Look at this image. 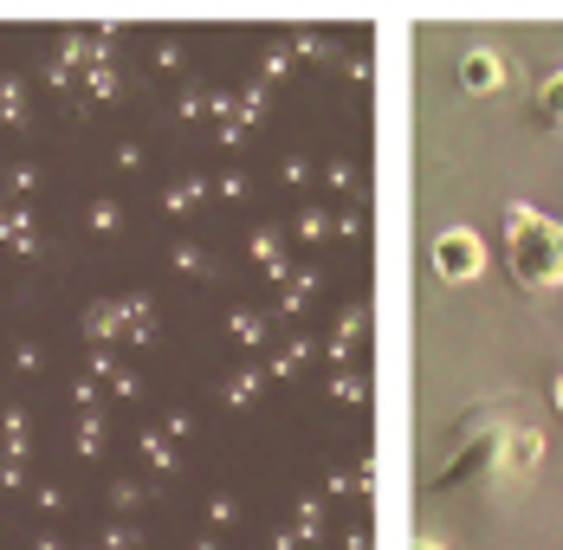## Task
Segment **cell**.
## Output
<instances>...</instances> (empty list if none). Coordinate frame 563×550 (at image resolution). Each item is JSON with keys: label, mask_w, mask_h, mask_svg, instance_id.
Here are the masks:
<instances>
[{"label": "cell", "mask_w": 563, "mask_h": 550, "mask_svg": "<svg viewBox=\"0 0 563 550\" xmlns=\"http://www.w3.org/2000/svg\"><path fill=\"white\" fill-rule=\"evenodd\" d=\"M506 266L531 292L563 285V227L538 208H506Z\"/></svg>", "instance_id": "cell-1"}, {"label": "cell", "mask_w": 563, "mask_h": 550, "mask_svg": "<svg viewBox=\"0 0 563 550\" xmlns=\"http://www.w3.org/2000/svg\"><path fill=\"white\" fill-rule=\"evenodd\" d=\"M479 266H486V246H479V233H473V227H448V233L434 240V273L448 278V285L479 278Z\"/></svg>", "instance_id": "cell-2"}, {"label": "cell", "mask_w": 563, "mask_h": 550, "mask_svg": "<svg viewBox=\"0 0 563 550\" xmlns=\"http://www.w3.org/2000/svg\"><path fill=\"white\" fill-rule=\"evenodd\" d=\"M460 85H466V91H499V85H506V65H499V53L473 46V53L460 58Z\"/></svg>", "instance_id": "cell-3"}, {"label": "cell", "mask_w": 563, "mask_h": 550, "mask_svg": "<svg viewBox=\"0 0 563 550\" xmlns=\"http://www.w3.org/2000/svg\"><path fill=\"white\" fill-rule=\"evenodd\" d=\"M538 117H544L551 130H563V72L558 78H544V91H538Z\"/></svg>", "instance_id": "cell-4"}, {"label": "cell", "mask_w": 563, "mask_h": 550, "mask_svg": "<svg viewBox=\"0 0 563 550\" xmlns=\"http://www.w3.org/2000/svg\"><path fill=\"white\" fill-rule=\"evenodd\" d=\"M538 453H544V440L538 435H511L506 440V466L518 473V466H538Z\"/></svg>", "instance_id": "cell-5"}, {"label": "cell", "mask_w": 563, "mask_h": 550, "mask_svg": "<svg viewBox=\"0 0 563 550\" xmlns=\"http://www.w3.org/2000/svg\"><path fill=\"white\" fill-rule=\"evenodd\" d=\"M0 110H7V117H13V123H20V85H13V78H7V85H0Z\"/></svg>", "instance_id": "cell-6"}, {"label": "cell", "mask_w": 563, "mask_h": 550, "mask_svg": "<svg viewBox=\"0 0 563 550\" xmlns=\"http://www.w3.org/2000/svg\"><path fill=\"white\" fill-rule=\"evenodd\" d=\"M91 227H104V233L117 227V208H111V201H98V208H91Z\"/></svg>", "instance_id": "cell-7"}, {"label": "cell", "mask_w": 563, "mask_h": 550, "mask_svg": "<svg viewBox=\"0 0 563 550\" xmlns=\"http://www.w3.org/2000/svg\"><path fill=\"white\" fill-rule=\"evenodd\" d=\"M551 402H558V415H563V376H558V388H551Z\"/></svg>", "instance_id": "cell-8"}, {"label": "cell", "mask_w": 563, "mask_h": 550, "mask_svg": "<svg viewBox=\"0 0 563 550\" xmlns=\"http://www.w3.org/2000/svg\"><path fill=\"white\" fill-rule=\"evenodd\" d=\"M415 550H441V544H434V538H421V544H415Z\"/></svg>", "instance_id": "cell-9"}]
</instances>
